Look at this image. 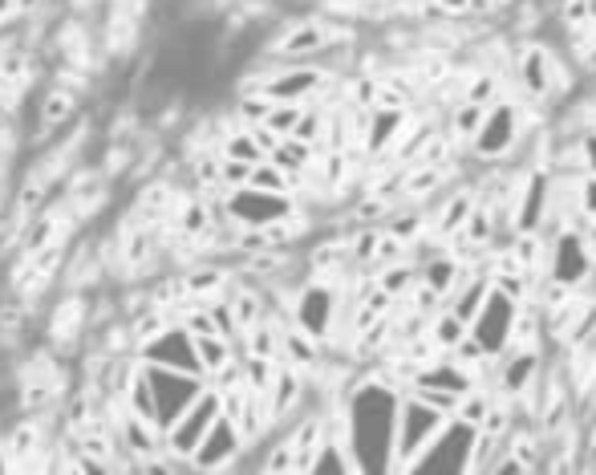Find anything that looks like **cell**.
Wrapping results in <instances>:
<instances>
[{
	"instance_id": "6da1fadb",
	"label": "cell",
	"mask_w": 596,
	"mask_h": 475,
	"mask_svg": "<svg viewBox=\"0 0 596 475\" xmlns=\"http://www.w3.org/2000/svg\"><path fill=\"white\" fill-rule=\"evenodd\" d=\"M446 427H451V415L418 403L414 394H397L394 431H390V447L397 451V460L390 467H418L426 460V451H434L442 443Z\"/></svg>"
},
{
	"instance_id": "7a4b0ae2",
	"label": "cell",
	"mask_w": 596,
	"mask_h": 475,
	"mask_svg": "<svg viewBox=\"0 0 596 475\" xmlns=\"http://www.w3.org/2000/svg\"><path fill=\"white\" fill-rule=\"evenodd\" d=\"M524 130H527L524 102L499 98L496 106H487L475 139L467 143L470 158H475V163H491V167H496V163H508V158L520 151V143H524Z\"/></svg>"
},
{
	"instance_id": "3957f363",
	"label": "cell",
	"mask_w": 596,
	"mask_h": 475,
	"mask_svg": "<svg viewBox=\"0 0 596 475\" xmlns=\"http://www.w3.org/2000/svg\"><path fill=\"white\" fill-rule=\"evenodd\" d=\"M341 41H354V33L341 29L337 21H325V16H300V21H288L276 41L269 45V58L276 61H312L329 54L333 45Z\"/></svg>"
},
{
	"instance_id": "277c9868",
	"label": "cell",
	"mask_w": 596,
	"mask_h": 475,
	"mask_svg": "<svg viewBox=\"0 0 596 475\" xmlns=\"http://www.w3.org/2000/svg\"><path fill=\"white\" fill-rule=\"evenodd\" d=\"M219 415H224V399H219V390L207 382V390L199 394L195 403L187 406L179 418H170L167 427H163V451H167L170 460H179L187 467L191 455H195L199 439L207 435V427H212Z\"/></svg>"
},
{
	"instance_id": "5b68a950",
	"label": "cell",
	"mask_w": 596,
	"mask_h": 475,
	"mask_svg": "<svg viewBox=\"0 0 596 475\" xmlns=\"http://www.w3.org/2000/svg\"><path fill=\"white\" fill-rule=\"evenodd\" d=\"M333 86V70L317 66V61H284V66H272L264 70V82L260 90L269 94L272 102H317L325 90Z\"/></svg>"
},
{
	"instance_id": "8992f818",
	"label": "cell",
	"mask_w": 596,
	"mask_h": 475,
	"mask_svg": "<svg viewBox=\"0 0 596 475\" xmlns=\"http://www.w3.org/2000/svg\"><path fill=\"white\" fill-rule=\"evenodd\" d=\"M142 375L155 390V418H158V431L167 427L170 418H179L187 406L195 403L199 394L207 390V378L191 375V370H170V366H151L142 361Z\"/></svg>"
},
{
	"instance_id": "52a82bcc",
	"label": "cell",
	"mask_w": 596,
	"mask_h": 475,
	"mask_svg": "<svg viewBox=\"0 0 596 475\" xmlns=\"http://www.w3.org/2000/svg\"><path fill=\"white\" fill-rule=\"evenodd\" d=\"M544 276L556 281V285L568 288H584L596 276V264L588 257V248L581 240V228L568 224L564 231H556L548 240V257H544Z\"/></svg>"
},
{
	"instance_id": "ba28073f",
	"label": "cell",
	"mask_w": 596,
	"mask_h": 475,
	"mask_svg": "<svg viewBox=\"0 0 596 475\" xmlns=\"http://www.w3.org/2000/svg\"><path fill=\"white\" fill-rule=\"evenodd\" d=\"M552 45L532 37L515 49V86H520V98L532 102V106H548L552 102Z\"/></svg>"
},
{
	"instance_id": "9c48e42d",
	"label": "cell",
	"mask_w": 596,
	"mask_h": 475,
	"mask_svg": "<svg viewBox=\"0 0 596 475\" xmlns=\"http://www.w3.org/2000/svg\"><path fill=\"white\" fill-rule=\"evenodd\" d=\"M297 207V195H272V191H255V188H236L224 191V216L236 224V228H264L272 219L288 216Z\"/></svg>"
},
{
	"instance_id": "30bf717a",
	"label": "cell",
	"mask_w": 596,
	"mask_h": 475,
	"mask_svg": "<svg viewBox=\"0 0 596 475\" xmlns=\"http://www.w3.org/2000/svg\"><path fill=\"white\" fill-rule=\"evenodd\" d=\"M243 451H252V447L243 443L240 427L227 415H219L212 427H207V435L199 439L195 455H191L187 467H191V472H231V467L240 463Z\"/></svg>"
},
{
	"instance_id": "8fae6325",
	"label": "cell",
	"mask_w": 596,
	"mask_h": 475,
	"mask_svg": "<svg viewBox=\"0 0 596 475\" xmlns=\"http://www.w3.org/2000/svg\"><path fill=\"white\" fill-rule=\"evenodd\" d=\"M520 309L524 305H515L511 297H503V293H487V301H482V309L475 313V321H470L467 330L470 337L479 342L491 358H499L503 349H508V337H511V325H515V317H520Z\"/></svg>"
},
{
	"instance_id": "7c38bea8",
	"label": "cell",
	"mask_w": 596,
	"mask_h": 475,
	"mask_svg": "<svg viewBox=\"0 0 596 475\" xmlns=\"http://www.w3.org/2000/svg\"><path fill=\"white\" fill-rule=\"evenodd\" d=\"M85 330H90V301L82 297V288H70V293L53 305L49 321H45L49 349H57V354H78Z\"/></svg>"
},
{
	"instance_id": "4fadbf2b",
	"label": "cell",
	"mask_w": 596,
	"mask_h": 475,
	"mask_svg": "<svg viewBox=\"0 0 596 475\" xmlns=\"http://www.w3.org/2000/svg\"><path fill=\"white\" fill-rule=\"evenodd\" d=\"M305 394H309V382L300 370L293 366H284L276 361V375H272V387L264 390V411H269V427H288L293 418H297L300 403H305Z\"/></svg>"
},
{
	"instance_id": "5bb4252c",
	"label": "cell",
	"mask_w": 596,
	"mask_h": 475,
	"mask_svg": "<svg viewBox=\"0 0 596 475\" xmlns=\"http://www.w3.org/2000/svg\"><path fill=\"white\" fill-rule=\"evenodd\" d=\"M142 361H151V366H170V370H191L199 375V358H195V346H191V333L179 325V321H170L167 330L155 333L146 346L134 349Z\"/></svg>"
},
{
	"instance_id": "9a60e30c",
	"label": "cell",
	"mask_w": 596,
	"mask_h": 475,
	"mask_svg": "<svg viewBox=\"0 0 596 475\" xmlns=\"http://www.w3.org/2000/svg\"><path fill=\"white\" fill-rule=\"evenodd\" d=\"M179 200H183V195H179V188H175V179L158 175V179H151V183H142L139 195L130 200V212H127V216L158 231L170 216H175Z\"/></svg>"
},
{
	"instance_id": "2e32d148",
	"label": "cell",
	"mask_w": 596,
	"mask_h": 475,
	"mask_svg": "<svg viewBox=\"0 0 596 475\" xmlns=\"http://www.w3.org/2000/svg\"><path fill=\"white\" fill-rule=\"evenodd\" d=\"M439 212L426 219L430 224V231L439 236V240H451V236H458L463 231V224H467L470 207H475V183H446V188L439 191Z\"/></svg>"
},
{
	"instance_id": "e0dca14e",
	"label": "cell",
	"mask_w": 596,
	"mask_h": 475,
	"mask_svg": "<svg viewBox=\"0 0 596 475\" xmlns=\"http://www.w3.org/2000/svg\"><path fill=\"white\" fill-rule=\"evenodd\" d=\"M227 281H231V269L219 264V260H191L183 273H179L183 297L191 305H207L215 301V297H224Z\"/></svg>"
},
{
	"instance_id": "ac0fdd59",
	"label": "cell",
	"mask_w": 596,
	"mask_h": 475,
	"mask_svg": "<svg viewBox=\"0 0 596 475\" xmlns=\"http://www.w3.org/2000/svg\"><path fill=\"white\" fill-rule=\"evenodd\" d=\"M470 269H475V264H467V260L458 257V252H451V248H442L439 257H430L426 264H418V285H426L442 305H446V297L458 288V281H463Z\"/></svg>"
},
{
	"instance_id": "d6986e66",
	"label": "cell",
	"mask_w": 596,
	"mask_h": 475,
	"mask_svg": "<svg viewBox=\"0 0 596 475\" xmlns=\"http://www.w3.org/2000/svg\"><path fill=\"white\" fill-rule=\"evenodd\" d=\"M321 358H325V346H321L312 333L300 330V325L284 321L281 325V361L284 366H293V370H300V375L309 378L312 370L321 366Z\"/></svg>"
},
{
	"instance_id": "ffe728a7",
	"label": "cell",
	"mask_w": 596,
	"mask_h": 475,
	"mask_svg": "<svg viewBox=\"0 0 596 475\" xmlns=\"http://www.w3.org/2000/svg\"><path fill=\"white\" fill-rule=\"evenodd\" d=\"M73 115H78V90L49 86L41 106H37V130H33V139H49V134H57L61 127H70Z\"/></svg>"
},
{
	"instance_id": "44dd1931",
	"label": "cell",
	"mask_w": 596,
	"mask_h": 475,
	"mask_svg": "<svg viewBox=\"0 0 596 475\" xmlns=\"http://www.w3.org/2000/svg\"><path fill=\"white\" fill-rule=\"evenodd\" d=\"M329 435V418L325 415H300L288 423V443H293V455H297V472H312V455L317 447L325 443Z\"/></svg>"
},
{
	"instance_id": "7402d4cb",
	"label": "cell",
	"mask_w": 596,
	"mask_h": 475,
	"mask_svg": "<svg viewBox=\"0 0 596 475\" xmlns=\"http://www.w3.org/2000/svg\"><path fill=\"white\" fill-rule=\"evenodd\" d=\"M406 118H410V110H369V127H366V143H361V151L366 155H385L390 146H394V139L402 134V127H406Z\"/></svg>"
},
{
	"instance_id": "603a6c76",
	"label": "cell",
	"mask_w": 596,
	"mask_h": 475,
	"mask_svg": "<svg viewBox=\"0 0 596 475\" xmlns=\"http://www.w3.org/2000/svg\"><path fill=\"white\" fill-rule=\"evenodd\" d=\"M317 151L321 146H312V143H300L297 134H288V139H281V143L272 146L269 151V158L281 167V171H288V175H297V179H305V175L317 167Z\"/></svg>"
},
{
	"instance_id": "cb8c5ba5",
	"label": "cell",
	"mask_w": 596,
	"mask_h": 475,
	"mask_svg": "<svg viewBox=\"0 0 596 475\" xmlns=\"http://www.w3.org/2000/svg\"><path fill=\"white\" fill-rule=\"evenodd\" d=\"M422 337H426V342H430L434 349H439V354H451V349L458 346L463 337H467V325H463V321H458V317H454L451 309L442 305V309H434V313L426 317Z\"/></svg>"
},
{
	"instance_id": "d4e9b609",
	"label": "cell",
	"mask_w": 596,
	"mask_h": 475,
	"mask_svg": "<svg viewBox=\"0 0 596 475\" xmlns=\"http://www.w3.org/2000/svg\"><path fill=\"white\" fill-rule=\"evenodd\" d=\"M463 102H475V106H496L499 98H503V78H499V70H491V66H479L475 73H467V82H463V94H458Z\"/></svg>"
},
{
	"instance_id": "484cf974",
	"label": "cell",
	"mask_w": 596,
	"mask_h": 475,
	"mask_svg": "<svg viewBox=\"0 0 596 475\" xmlns=\"http://www.w3.org/2000/svg\"><path fill=\"white\" fill-rule=\"evenodd\" d=\"M248 188H255V191H272V195H297V188H300V179L297 175H288V171H281L272 158H260L252 171H248Z\"/></svg>"
},
{
	"instance_id": "4316f807",
	"label": "cell",
	"mask_w": 596,
	"mask_h": 475,
	"mask_svg": "<svg viewBox=\"0 0 596 475\" xmlns=\"http://www.w3.org/2000/svg\"><path fill=\"white\" fill-rule=\"evenodd\" d=\"M482 106H475V102H454V110H451V122H446V134H451V143L454 146H463L467 151V143L475 139V130H479V122H482Z\"/></svg>"
},
{
	"instance_id": "83f0119b",
	"label": "cell",
	"mask_w": 596,
	"mask_h": 475,
	"mask_svg": "<svg viewBox=\"0 0 596 475\" xmlns=\"http://www.w3.org/2000/svg\"><path fill=\"white\" fill-rule=\"evenodd\" d=\"M215 151H219V155H227V158H240V163H252V167L260 163V158H269L264 151H260V143L252 139V130H248V127H231L224 139H219V146H215Z\"/></svg>"
},
{
	"instance_id": "f1b7e54d",
	"label": "cell",
	"mask_w": 596,
	"mask_h": 475,
	"mask_svg": "<svg viewBox=\"0 0 596 475\" xmlns=\"http://www.w3.org/2000/svg\"><path fill=\"white\" fill-rule=\"evenodd\" d=\"M28 313H33V305L21 301L16 293H9L0 301V342H16L28 330Z\"/></svg>"
},
{
	"instance_id": "f546056e",
	"label": "cell",
	"mask_w": 596,
	"mask_h": 475,
	"mask_svg": "<svg viewBox=\"0 0 596 475\" xmlns=\"http://www.w3.org/2000/svg\"><path fill=\"white\" fill-rule=\"evenodd\" d=\"M300 110H305L300 102H272V110L264 115V127H269L276 139H288L300 122Z\"/></svg>"
},
{
	"instance_id": "4dcf8cb0",
	"label": "cell",
	"mask_w": 596,
	"mask_h": 475,
	"mask_svg": "<svg viewBox=\"0 0 596 475\" xmlns=\"http://www.w3.org/2000/svg\"><path fill=\"white\" fill-rule=\"evenodd\" d=\"M572 216L576 219H596V175H584L576 179V191H572ZM576 228V224H572Z\"/></svg>"
},
{
	"instance_id": "1f68e13d",
	"label": "cell",
	"mask_w": 596,
	"mask_h": 475,
	"mask_svg": "<svg viewBox=\"0 0 596 475\" xmlns=\"http://www.w3.org/2000/svg\"><path fill=\"white\" fill-rule=\"evenodd\" d=\"M556 25L560 29H584V25H593V0H560V9H556Z\"/></svg>"
},
{
	"instance_id": "d6a6232c",
	"label": "cell",
	"mask_w": 596,
	"mask_h": 475,
	"mask_svg": "<svg viewBox=\"0 0 596 475\" xmlns=\"http://www.w3.org/2000/svg\"><path fill=\"white\" fill-rule=\"evenodd\" d=\"M260 472H297L293 443H288V439H276V443L269 447V455L260 460Z\"/></svg>"
},
{
	"instance_id": "836d02e7",
	"label": "cell",
	"mask_w": 596,
	"mask_h": 475,
	"mask_svg": "<svg viewBox=\"0 0 596 475\" xmlns=\"http://www.w3.org/2000/svg\"><path fill=\"white\" fill-rule=\"evenodd\" d=\"M248 171H252V163H240V158L219 155V191L243 188V183H248Z\"/></svg>"
},
{
	"instance_id": "e575fe53",
	"label": "cell",
	"mask_w": 596,
	"mask_h": 475,
	"mask_svg": "<svg viewBox=\"0 0 596 475\" xmlns=\"http://www.w3.org/2000/svg\"><path fill=\"white\" fill-rule=\"evenodd\" d=\"M576 163L584 175H596V127H584L581 143H576Z\"/></svg>"
},
{
	"instance_id": "d590c367",
	"label": "cell",
	"mask_w": 596,
	"mask_h": 475,
	"mask_svg": "<svg viewBox=\"0 0 596 475\" xmlns=\"http://www.w3.org/2000/svg\"><path fill=\"white\" fill-rule=\"evenodd\" d=\"M434 16H442V21H463V16H470V0H434Z\"/></svg>"
},
{
	"instance_id": "8d00e7d4",
	"label": "cell",
	"mask_w": 596,
	"mask_h": 475,
	"mask_svg": "<svg viewBox=\"0 0 596 475\" xmlns=\"http://www.w3.org/2000/svg\"><path fill=\"white\" fill-rule=\"evenodd\" d=\"M576 228H581V240H584V248H588L593 264H596V219H581Z\"/></svg>"
},
{
	"instance_id": "74e56055",
	"label": "cell",
	"mask_w": 596,
	"mask_h": 475,
	"mask_svg": "<svg viewBox=\"0 0 596 475\" xmlns=\"http://www.w3.org/2000/svg\"><path fill=\"white\" fill-rule=\"evenodd\" d=\"M16 13H21V9H16V0H0V25H4V21H13Z\"/></svg>"
},
{
	"instance_id": "f35d334b",
	"label": "cell",
	"mask_w": 596,
	"mask_h": 475,
	"mask_svg": "<svg viewBox=\"0 0 596 475\" xmlns=\"http://www.w3.org/2000/svg\"><path fill=\"white\" fill-rule=\"evenodd\" d=\"M487 4H491V9H511L515 0H487Z\"/></svg>"
}]
</instances>
